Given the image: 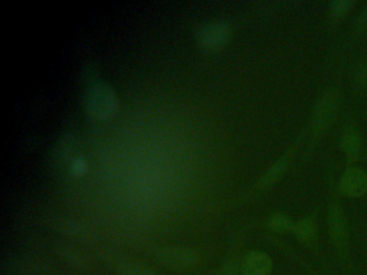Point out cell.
<instances>
[{
	"mask_svg": "<svg viewBox=\"0 0 367 275\" xmlns=\"http://www.w3.org/2000/svg\"><path fill=\"white\" fill-rule=\"evenodd\" d=\"M113 269L118 275H156L155 271L149 267L132 262H116Z\"/></svg>",
	"mask_w": 367,
	"mask_h": 275,
	"instance_id": "obj_14",
	"label": "cell"
},
{
	"mask_svg": "<svg viewBox=\"0 0 367 275\" xmlns=\"http://www.w3.org/2000/svg\"><path fill=\"white\" fill-rule=\"evenodd\" d=\"M4 275H37L46 272L45 265L35 258L8 259L1 267Z\"/></svg>",
	"mask_w": 367,
	"mask_h": 275,
	"instance_id": "obj_8",
	"label": "cell"
},
{
	"mask_svg": "<svg viewBox=\"0 0 367 275\" xmlns=\"http://www.w3.org/2000/svg\"><path fill=\"white\" fill-rule=\"evenodd\" d=\"M272 271V259L261 251L248 253L242 260V275H270Z\"/></svg>",
	"mask_w": 367,
	"mask_h": 275,
	"instance_id": "obj_9",
	"label": "cell"
},
{
	"mask_svg": "<svg viewBox=\"0 0 367 275\" xmlns=\"http://www.w3.org/2000/svg\"><path fill=\"white\" fill-rule=\"evenodd\" d=\"M216 275H240V270H238L236 265L228 262V264L221 267Z\"/></svg>",
	"mask_w": 367,
	"mask_h": 275,
	"instance_id": "obj_18",
	"label": "cell"
},
{
	"mask_svg": "<svg viewBox=\"0 0 367 275\" xmlns=\"http://www.w3.org/2000/svg\"><path fill=\"white\" fill-rule=\"evenodd\" d=\"M37 275H50V274H48L47 272H45V273H40V274H37Z\"/></svg>",
	"mask_w": 367,
	"mask_h": 275,
	"instance_id": "obj_21",
	"label": "cell"
},
{
	"mask_svg": "<svg viewBox=\"0 0 367 275\" xmlns=\"http://www.w3.org/2000/svg\"><path fill=\"white\" fill-rule=\"evenodd\" d=\"M340 148L348 164H352L358 162L362 153V138L356 127L349 126L345 129L340 138Z\"/></svg>",
	"mask_w": 367,
	"mask_h": 275,
	"instance_id": "obj_10",
	"label": "cell"
},
{
	"mask_svg": "<svg viewBox=\"0 0 367 275\" xmlns=\"http://www.w3.org/2000/svg\"><path fill=\"white\" fill-rule=\"evenodd\" d=\"M354 3L350 0H336L330 3V15L332 19L340 20L350 11Z\"/></svg>",
	"mask_w": 367,
	"mask_h": 275,
	"instance_id": "obj_16",
	"label": "cell"
},
{
	"mask_svg": "<svg viewBox=\"0 0 367 275\" xmlns=\"http://www.w3.org/2000/svg\"><path fill=\"white\" fill-rule=\"evenodd\" d=\"M85 162L82 158H77L75 162H72V172H75L76 174H82L85 170Z\"/></svg>",
	"mask_w": 367,
	"mask_h": 275,
	"instance_id": "obj_20",
	"label": "cell"
},
{
	"mask_svg": "<svg viewBox=\"0 0 367 275\" xmlns=\"http://www.w3.org/2000/svg\"><path fill=\"white\" fill-rule=\"evenodd\" d=\"M338 190L342 196L360 198L367 192V174L359 167H349L340 176Z\"/></svg>",
	"mask_w": 367,
	"mask_h": 275,
	"instance_id": "obj_6",
	"label": "cell"
},
{
	"mask_svg": "<svg viewBox=\"0 0 367 275\" xmlns=\"http://www.w3.org/2000/svg\"><path fill=\"white\" fill-rule=\"evenodd\" d=\"M86 109L94 118L106 120L118 110V97L105 82L94 83L85 94Z\"/></svg>",
	"mask_w": 367,
	"mask_h": 275,
	"instance_id": "obj_1",
	"label": "cell"
},
{
	"mask_svg": "<svg viewBox=\"0 0 367 275\" xmlns=\"http://www.w3.org/2000/svg\"><path fill=\"white\" fill-rule=\"evenodd\" d=\"M356 27L360 31L367 30V5L365 6L364 9L362 10L358 19H356Z\"/></svg>",
	"mask_w": 367,
	"mask_h": 275,
	"instance_id": "obj_19",
	"label": "cell"
},
{
	"mask_svg": "<svg viewBox=\"0 0 367 275\" xmlns=\"http://www.w3.org/2000/svg\"><path fill=\"white\" fill-rule=\"evenodd\" d=\"M328 232L336 250L342 256H346L348 253V227L342 206L338 204H331L328 209Z\"/></svg>",
	"mask_w": 367,
	"mask_h": 275,
	"instance_id": "obj_3",
	"label": "cell"
},
{
	"mask_svg": "<svg viewBox=\"0 0 367 275\" xmlns=\"http://www.w3.org/2000/svg\"><path fill=\"white\" fill-rule=\"evenodd\" d=\"M340 97L336 90H330L319 98L310 118V127L314 138L322 136L330 127L338 108Z\"/></svg>",
	"mask_w": 367,
	"mask_h": 275,
	"instance_id": "obj_2",
	"label": "cell"
},
{
	"mask_svg": "<svg viewBox=\"0 0 367 275\" xmlns=\"http://www.w3.org/2000/svg\"><path fill=\"white\" fill-rule=\"evenodd\" d=\"M356 83H358L361 87L367 90V63L362 64V65L356 69Z\"/></svg>",
	"mask_w": 367,
	"mask_h": 275,
	"instance_id": "obj_17",
	"label": "cell"
},
{
	"mask_svg": "<svg viewBox=\"0 0 367 275\" xmlns=\"http://www.w3.org/2000/svg\"><path fill=\"white\" fill-rule=\"evenodd\" d=\"M298 148V143L296 142V144H293V146L284 153L282 157H279L278 160L268 168V171L265 172V174L262 176L260 182H258L261 188H270V186L276 184V183L282 178V176L286 174V169L290 167L293 158L296 156Z\"/></svg>",
	"mask_w": 367,
	"mask_h": 275,
	"instance_id": "obj_7",
	"label": "cell"
},
{
	"mask_svg": "<svg viewBox=\"0 0 367 275\" xmlns=\"http://www.w3.org/2000/svg\"><path fill=\"white\" fill-rule=\"evenodd\" d=\"M54 252L60 259L72 268L84 269L88 267V257L74 246L58 243L54 246Z\"/></svg>",
	"mask_w": 367,
	"mask_h": 275,
	"instance_id": "obj_11",
	"label": "cell"
},
{
	"mask_svg": "<svg viewBox=\"0 0 367 275\" xmlns=\"http://www.w3.org/2000/svg\"><path fill=\"white\" fill-rule=\"evenodd\" d=\"M293 232L300 242L304 244H312L317 240L318 227L316 220L312 218H303L294 224Z\"/></svg>",
	"mask_w": 367,
	"mask_h": 275,
	"instance_id": "obj_12",
	"label": "cell"
},
{
	"mask_svg": "<svg viewBox=\"0 0 367 275\" xmlns=\"http://www.w3.org/2000/svg\"><path fill=\"white\" fill-rule=\"evenodd\" d=\"M58 232L68 238L76 239L80 241L91 240V232L83 225L72 220H60L56 224Z\"/></svg>",
	"mask_w": 367,
	"mask_h": 275,
	"instance_id": "obj_13",
	"label": "cell"
},
{
	"mask_svg": "<svg viewBox=\"0 0 367 275\" xmlns=\"http://www.w3.org/2000/svg\"><path fill=\"white\" fill-rule=\"evenodd\" d=\"M156 259L165 268L180 271L195 266L198 255L191 248H164L158 251Z\"/></svg>",
	"mask_w": 367,
	"mask_h": 275,
	"instance_id": "obj_4",
	"label": "cell"
},
{
	"mask_svg": "<svg viewBox=\"0 0 367 275\" xmlns=\"http://www.w3.org/2000/svg\"><path fill=\"white\" fill-rule=\"evenodd\" d=\"M268 227L277 234H286L289 232H293L294 223L284 214H274L268 220Z\"/></svg>",
	"mask_w": 367,
	"mask_h": 275,
	"instance_id": "obj_15",
	"label": "cell"
},
{
	"mask_svg": "<svg viewBox=\"0 0 367 275\" xmlns=\"http://www.w3.org/2000/svg\"><path fill=\"white\" fill-rule=\"evenodd\" d=\"M230 34L228 24L224 22H212L198 28V40L205 50L216 51L228 42Z\"/></svg>",
	"mask_w": 367,
	"mask_h": 275,
	"instance_id": "obj_5",
	"label": "cell"
}]
</instances>
